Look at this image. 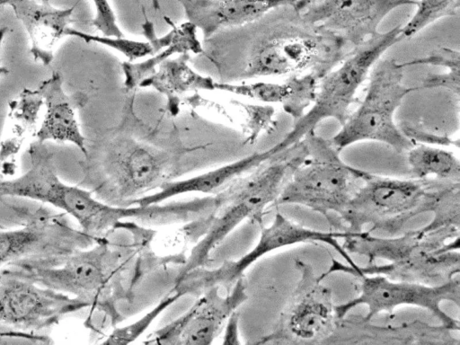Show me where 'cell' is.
<instances>
[{
    "instance_id": "1",
    "label": "cell",
    "mask_w": 460,
    "mask_h": 345,
    "mask_svg": "<svg viewBox=\"0 0 460 345\" xmlns=\"http://www.w3.org/2000/svg\"><path fill=\"white\" fill-rule=\"evenodd\" d=\"M205 145L182 144L177 131H162L143 120L134 98L125 103L119 122L87 147L83 172L103 201L127 204L173 181L182 160Z\"/></svg>"
},
{
    "instance_id": "2",
    "label": "cell",
    "mask_w": 460,
    "mask_h": 345,
    "mask_svg": "<svg viewBox=\"0 0 460 345\" xmlns=\"http://www.w3.org/2000/svg\"><path fill=\"white\" fill-rule=\"evenodd\" d=\"M430 212L431 224L460 226V182L436 179H399L362 170L361 183L341 216L345 231L360 232L370 226L394 235L409 221Z\"/></svg>"
},
{
    "instance_id": "3",
    "label": "cell",
    "mask_w": 460,
    "mask_h": 345,
    "mask_svg": "<svg viewBox=\"0 0 460 345\" xmlns=\"http://www.w3.org/2000/svg\"><path fill=\"white\" fill-rule=\"evenodd\" d=\"M342 240L341 247L348 253L367 259L358 273L432 286L460 273L459 227L425 226L395 237H377L360 231Z\"/></svg>"
},
{
    "instance_id": "4",
    "label": "cell",
    "mask_w": 460,
    "mask_h": 345,
    "mask_svg": "<svg viewBox=\"0 0 460 345\" xmlns=\"http://www.w3.org/2000/svg\"><path fill=\"white\" fill-rule=\"evenodd\" d=\"M306 156L307 147L302 139L217 193L216 208L199 219L205 233L186 257L176 280L204 267L210 252L243 220L262 225L267 209L273 208L292 172Z\"/></svg>"
},
{
    "instance_id": "5",
    "label": "cell",
    "mask_w": 460,
    "mask_h": 345,
    "mask_svg": "<svg viewBox=\"0 0 460 345\" xmlns=\"http://www.w3.org/2000/svg\"><path fill=\"white\" fill-rule=\"evenodd\" d=\"M279 12L252 45L242 77L309 73L320 80L349 54L341 37L306 21L294 7Z\"/></svg>"
},
{
    "instance_id": "6",
    "label": "cell",
    "mask_w": 460,
    "mask_h": 345,
    "mask_svg": "<svg viewBox=\"0 0 460 345\" xmlns=\"http://www.w3.org/2000/svg\"><path fill=\"white\" fill-rule=\"evenodd\" d=\"M131 244L112 243L107 235L92 246L75 252L58 263L37 264L22 262L4 268L6 271L43 287L77 297L89 307L108 314L111 323L119 314L115 303L120 291L128 294L116 280L137 253Z\"/></svg>"
},
{
    "instance_id": "7",
    "label": "cell",
    "mask_w": 460,
    "mask_h": 345,
    "mask_svg": "<svg viewBox=\"0 0 460 345\" xmlns=\"http://www.w3.org/2000/svg\"><path fill=\"white\" fill-rule=\"evenodd\" d=\"M303 140L307 156L294 170L273 206H304L322 215L331 231H345L341 216L361 183L362 170L345 164L340 151L315 131Z\"/></svg>"
},
{
    "instance_id": "8",
    "label": "cell",
    "mask_w": 460,
    "mask_h": 345,
    "mask_svg": "<svg viewBox=\"0 0 460 345\" xmlns=\"http://www.w3.org/2000/svg\"><path fill=\"white\" fill-rule=\"evenodd\" d=\"M28 155L30 167L25 172L0 180V199L20 197L50 204L72 216L84 232L95 237L111 231L113 206L95 199L91 190L64 182L45 143H31Z\"/></svg>"
},
{
    "instance_id": "9",
    "label": "cell",
    "mask_w": 460,
    "mask_h": 345,
    "mask_svg": "<svg viewBox=\"0 0 460 345\" xmlns=\"http://www.w3.org/2000/svg\"><path fill=\"white\" fill-rule=\"evenodd\" d=\"M401 25L379 32L361 46L351 49L345 58L319 80L315 99L304 115L275 146L279 153L315 131L324 119L343 124L350 106L371 69L392 46L401 40Z\"/></svg>"
},
{
    "instance_id": "10",
    "label": "cell",
    "mask_w": 460,
    "mask_h": 345,
    "mask_svg": "<svg viewBox=\"0 0 460 345\" xmlns=\"http://www.w3.org/2000/svg\"><path fill=\"white\" fill-rule=\"evenodd\" d=\"M403 67L394 58L377 61L369 73L366 94L349 113L341 129L329 139L341 149L361 141H376L397 154L407 153L415 143L406 137L394 121L403 99L417 87L403 83Z\"/></svg>"
},
{
    "instance_id": "11",
    "label": "cell",
    "mask_w": 460,
    "mask_h": 345,
    "mask_svg": "<svg viewBox=\"0 0 460 345\" xmlns=\"http://www.w3.org/2000/svg\"><path fill=\"white\" fill-rule=\"evenodd\" d=\"M358 281V294L346 303L335 305L338 319L346 317L356 306L364 305L367 313L361 318L370 322L380 313L394 314L400 305H414L429 311L441 324L454 332L460 330L458 319L451 317L441 308V303L449 301L460 306L459 276L439 285H426L417 282L394 280L383 275H367L352 272Z\"/></svg>"
},
{
    "instance_id": "12",
    "label": "cell",
    "mask_w": 460,
    "mask_h": 345,
    "mask_svg": "<svg viewBox=\"0 0 460 345\" xmlns=\"http://www.w3.org/2000/svg\"><path fill=\"white\" fill-rule=\"evenodd\" d=\"M65 216L38 208L22 226L0 229V270L22 262L54 264L100 239L75 228Z\"/></svg>"
},
{
    "instance_id": "13",
    "label": "cell",
    "mask_w": 460,
    "mask_h": 345,
    "mask_svg": "<svg viewBox=\"0 0 460 345\" xmlns=\"http://www.w3.org/2000/svg\"><path fill=\"white\" fill-rule=\"evenodd\" d=\"M299 272L296 286L283 308L272 332L256 343H323L332 332L336 321L332 290L323 284L325 272L316 275L314 268L296 260Z\"/></svg>"
},
{
    "instance_id": "14",
    "label": "cell",
    "mask_w": 460,
    "mask_h": 345,
    "mask_svg": "<svg viewBox=\"0 0 460 345\" xmlns=\"http://www.w3.org/2000/svg\"><path fill=\"white\" fill-rule=\"evenodd\" d=\"M86 307L89 305L77 297L0 270L1 325L40 331Z\"/></svg>"
},
{
    "instance_id": "15",
    "label": "cell",
    "mask_w": 460,
    "mask_h": 345,
    "mask_svg": "<svg viewBox=\"0 0 460 345\" xmlns=\"http://www.w3.org/2000/svg\"><path fill=\"white\" fill-rule=\"evenodd\" d=\"M219 286L202 294L182 315L152 333L146 343L207 345L219 334L228 318L248 298L243 277L230 292L221 295Z\"/></svg>"
},
{
    "instance_id": "16",
    "label": "cell",
    "mask_w": 460,
    "mask_h": 345,
    "mask_svg": "<svg viewBox=\"0 0 460 345\" xmlns=\"http://www.w3.org/2000/svg\"><path fill=\"white\" fill-rule=\"evenodd\" d=\"M416 0H316L301 11L308 22L341 37L351 49L379 33L383 20L394 10L415 5Z\"/></svg>"
},
{
    "instance_id": "17",
    "label": "cell",
    "mask_w": 460,
    "mask_h": 345,
    "mask_svg": "<svg viewBox=\"0 0 460 345\" xmlns=\"http://www.w3.org/2000/svg\"><path fill=\"white\" fill-rule=\"evenodd\" d=\"M349 231H317L294 223L277 212L270 226L261 225V234L255 246L239 260L221 265V275L225 280L234 282L243 277V273L265 254L297 243H321L332 246L358 272L359 267L350 255L341 247L338 239L352 234Z\"/></svg>"
},
{
    "instance_id": "18",
    "label": "cell",
    "mask_w": 460,
    "mask_h": 345,
    "mask_svg": "<svg viewBox=\"0 0 460 345\" xmlns=\"http://www.w3.org/2000/svg\"><path fill=\"white\" fill-rule=\"evenodd\" d=\"M454 331L442 324L430 325L415 320L397 326L369 324L361 317L338 319L323 343H388L458 345Z\"/></svg>"
},
{
    "instance_id": "19",
    "label": "cell",
    "mask_w": 460,
    "mask_h": 345,
    "mask_svg": "<svg viewBox=\"0 0 460 345\" xmlns=\"http://www.w3.org/2000/svg\"><path fill=\"white\" fill-rule=\"evenodd\" d=\"M189 22L205 38L218 31L257 22L272 11L296 7L297 0H178Z\"/></svg>"
},
{
    "instance_id": "20",
    "label": "cell",
    "mask_w": 460,
    "mask_h": 345,
    "mask_svg": "<svg viewBox=\"0 0 460 345\" xmlns=\"http://www.w3.org/2000/svg\"><path fill=\"white\" fill-rule=\"evenodd\" d=\"M14 16L24 28L32 59L49 66L55 50L73 21L75 5L58 8L37 0H9Z\"/></svg>"
},
{
    "instance_id": "21",
    "label": "cell",
    "mask_w": 460,
    "mask_h": 345,
    "mask_svg": "<svg viewBox=\"0 0 460 345\" xmlns=\"http://www.w3.org/2000/svg\"><path fill=\"white\" fill-rule=\"evenodd\" d=\"M182 106L213 119L231 124L244 137V145H253L264 132L275 128L276 111L270 104H257L235 98L195 92L182 99Z\"/></svg>"
},
{
    "instance_id": "22",
    "label": "cell",
    "mask_w": 460,
    "mask_h": 345,
    "mask_svg": "<svg viewBox=\"0 0 460 345\" xmlns=\"http://www.w3.org/2000/svg\"><path fill=\"white\" fill-rule=\"evenodd\" d=\"M172 25L171 30L159 36L155 33L154 24L146 19L142 24L143 33L153 48V53L139 61L121 63L123 86L127 91L138 87L139 84L152 75L157 67L169 58L181 54H199L203 51L198 35V28L186 21Z\"/></svg>"
},
{
    "instance_id": "23",
    "label": "cell",
    "mask_w": 460,
    "mask_h": 345,
    "mask_svg": "<svg viewBox=\"0 0 460 345\" xmlns=\"http://www.w3.org/2000/svg\"><path fill=\"white\" fill-rule=\"evenodd\" d=\"M319 79L313 74L287 77L281 83L256 81L232 84L215 82L214 92L260 102L278 104L296 121L308 110L315 99Z\"/></svg>"
},
{
    "instance_id": "24",
    "label": "cell",
    "mask_w": 460,
    "mask_h": 345,
    "mask_svg": "<svg viewBox=\"0 0 460 345\" xmlns=\"http://www.w3.org/2000/svg\"><path fill=\"white\" fill-rule=\"evenodd\" d=\"M37 88L43 101L41 119L35 136L37 141L69 143L85 156L87 141L77 120L76 104L66 92L61 75L54 71Z\"/></svg>"
},
{
    "instance_id": "25",
    "label": "cell",
    "mask_w": 460,
    "mask_h": 345,
    "mask_svg": "<svg viewBox=\"0 0 460 345\" xmlns=\"http://www.w3.org/2000/svg\"><path fill=\"white\" fill-rule=\"evenodd\" d=\"M276 155H278L271 146L267 150L252 153L236 161L188 179L167 181L155 192L132 199L126 207L158 204L175 196L186 193L217 194L226 189L238 178Z\"/></svg>"
},
{
    "instance_id": "26",
    "label": "cell",
    "mask_w": 460,
    "mask_h": 345,
    "mask_svg": "<svg viewBox=\"0 0 460 345\" xmlns=\"http://www.w3.org/2000/svg\"><path fill=\"white\" fill-rule=\"evenodd\" d=\"M43 110L38 88H23L7 104L0 142V174L13 172L18 155L25 143L35 137Z\"/></svg>"
},
{
    "instance_id": "27",
    "label": "cell",
    "mask_w": 460,
    "mask_h": 345,
    "mask_svg": "<svg viewBox=\"0 0 460 345\" xmlns=\"http://www.w3.org/2000/svg\"><path fill=\"white\" fill-rule=\"evenodd\" d=\"M190 58V54L185 53L169 58L138 85L164 95L166 111L172 117L179 114L185 96L195 92H214L216 80L194 70L189 64Z\"/></svg>"
},
{
    "instance_id": "28",
    "label": "cell",
    "mask_w": 460,
    "mask_h": 345,
    "mask_svg": "<svg viewBox=\"0 0 460 345\" xmlns=\"http://www.w3.org/2000/svg\"><path fill=\"white\" fill-rule=\"evenodd\" d=\"M406 154L414 178L460 182V160L454 152L415 144Z\"/></svg>"
},
{
    "instance_id": "29",
    "label": "cell",
    "mask_w": 460,
    "mask_h": 345,
    "mask_svg": "<svg viewBox=\"0 0 460 345\" xmlns=\"http://www.w3.org/2000/svg\"><path fill=\"white\" fill-rule=\"evenodd\" d=\"M411 19L401 26V38L409 39L438 20L458 15L460 0H419Z\"/></svg>"
},
{
    "instance_id": "30",
    "label": "cell",
    "mask_w": 460,
    "mask_h": 345,
    "mask_svg": "<svg viewBox=\"0 0 460 345\" xmlns=\"http://www.w3.org/2000/svg\"><path fill=\"white\" fill-rule=\"evenodd\" d=\"M66 36L79 39L85 43H95L114 49L128 58V61H138L153 53L151 44L146 40H137L124 36H105L91 34L72 28L66 30Z\"/></svg>"
},
{
    "instance_id": "31",
    "label": "cell",
    "mask_w": 460,
    "mask_h": 345,
    "mask_svg": "<svg viewBox=\"0 0 460 345\" xmlns=\"http://www.w3.org/2000/svg\"><path fill=\"white\" fill-rule=\"evenodd\" d=\"M184 295L172 288L153 309L131 324L114 329L104 344H128L137 339L167 307Z\"/></svg>"
},
{
    "instance_id": "32",
    "label": "cell",
    "mask_w": 460,
    "mask_h": 345,
    "mask_svg": "<svg viewBox=\"0 0 460 345\" xmlns=\"http://www.w3.org/2000/svg\"><path fill=\"white\" fill-rule=\"evenodd\" d=\"M94 17L92 25L105 36H124L109 0H92Z\"/></svg>"
},
{
    "instance_id": "33",
    "label": "cell",
    "mask_w": 460,
    "mask_h": 345,
    "mask_svg": "<svg viewBox=\"0 0 460 345\" xmlns=\"http://www.w3.org/2000/svg\"><path fill=\"white\" fill-rule=\"evenodd\" d=\"M403 135L415 144L438 145V146H459V140H454L447 135L438 134L422 127L411 124H398Z\"/></svg>"
},
{
    "instance_id": "34",
    "label": "cell",
    "mask_w": 460,
    "mask_h": 345,
    "mask_svg": "<svg viewBox=\"0 0 460 345\" xmlns=\"http://www.w3.org/2000/svg\"><path fill=\"white\" fill-rule=\"evenodd\" d=\"M419 65L438 66L444 68L458 67L460 66V52L457 49L441 48L428 56L401 63L403 68Z\"/></svg>"
},
{
    "instance_id": "35",
    "label": "cell",
    "mask_w": 460,
    "mask_h": 345,
    "mask_svg": "<svg viewBox=\"0 0 460 345\" xmlns=\"http://www.w3.org/2000/svg\"><path fill=\"white\" fill-rule=\"evenodd\" d=\"M444 69L443 73L426 76L421 84L417 87L418 90L442 88L458 98L460 93V66Z\"/></svg>"
},
{
    "instance_id": "36",
    "label": "cell",
    "mask_w": 460,
    "mask_h": 345,
    "mask_svg": "<svg viewBox=\"0 0 460 345\" xmlns=\"http://www.w3.org/2000/svg\"><path fill=\"white\" fill-rule=\"evenodd\" d=\"M224 343H240L238 341V314L236 312H234L226 322Z\"/></svg>"
},
{
    "instance_id": "37",
    "label": "cell",
    "mask_w": 460,
    "mask_h": 345,
    "mask_svg": "<svg viewBox=\"0 0 460 345\" xmlns=\"http://www.w3.org/2000/svg\"><path fill=\"white\" fill-rule=\"evenodd\" d=\"M9 31V28L7 26H2L0 27V54L1 49L4 41V39L6 37V34ZM9 73L8 68L3 64L1 55H0V78L6 75Z\"/></svg>"
},
{
    "instance_id": "38",
    "label": "cell",
    "mask_w": 460,
    "mask_h": 345,
    "mask_svg": "<svg viewBox=\"0 0 460 345\" xmlns=\"http://www.w3.org/2000/svg\"><path fill=\"white\" fill-rule=\"evenodd\" d=\"M315 1L316 0H297L295 9L301 12Z\"/></svg>"
},
{
    "instance_id": "39",
    "label": "cell",
    "mask_w": 460,
    "mask_h": 345,
    "mask_svg": "<svg viewBox=\"0 0 460 345\" xmlns=\"http://www.w3.org/2000/svg\"><path fill=\"white\" fill-rule=\"evenodd\" d=\"M150 3L155 9H156V10L160 9V1L159 0H150Z\"/></svg>"
},
{
    "instance_id": "40",
    "label": "cell",
    "mask_w": 460,
    "mask_h": 345,
    "mask_svg": "<svg viewBox=\"0 0 460 345\" xmlns=\"http://www.w3.org/2000/svg\"><path fill=\"white\" fill-rule=\"evenodd\" d=\"M8 2H9V0H0V8L4 5H7Z\"/></svg>"
},
{
    "instance_id": "41",
    "label": "cell",
    "mask_w": 460,
    "mask_h": 345,
    "mask_svg": "<svg viewBox=\"0 0 460 345\" xmlns=\"http://www.w3.org/2000/svg\"><path fill=\"white\" fill-rule=\"evenodd\" d=\"M39 2H41V3H46V4H49L50 2V0H37Z\"/></svg>"
},
{
    "instance_id": "42",
    "label": "cell",
    "mask_w": 460,
    "mask_h": 345,
    "mask_svg": "<svg viewBox=\"0 0 460 345\" xmlns=\"http://www.w3.org/2000/svg\"><path fill=\"white\" fill-rule=\"evenodd\" d=\"M3 228H4V226L0 224V229H3Z\"/></svg>"
}]
</instances>
